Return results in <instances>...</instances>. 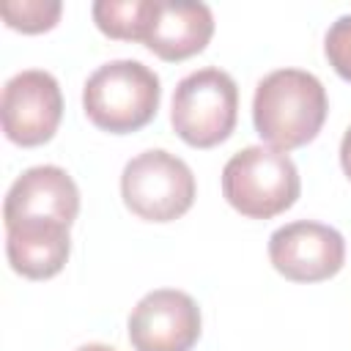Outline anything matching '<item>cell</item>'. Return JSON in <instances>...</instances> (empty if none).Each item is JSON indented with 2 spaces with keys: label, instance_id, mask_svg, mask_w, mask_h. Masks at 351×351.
Wrapping results in <instances>:
<instances>
[{
  "label": "cell",
  "instance_id": "6da1fadb",
  "mask_svg": "<svg viewBox=\"0 0 351 351\" xmlns=\"http://www.w3.org/2000/svg\"><path fill=\"white\" fill-rule=\"evenodd\" d=\"M329 112L321 80L302 69H277L266 74L252 99V123L261 140L277 151L307 145L321 132Z\"/></svg>",
  "mask_w": 351,
  "mask_h": 351
},
{
  "label": "cell",
  "instance_id": "7a4b0ae2",
  "mask_svg": "<svg viewBox=\"0 0 351 351\" xmlns=\"http://www.w3.org/2000/svg\"><path fill=\"white\" fill-rule=\"evenodd\" d=\"M159 99V77L140 60H110L99 66L82 88V110L88 121L110 134H129L151 123Z\"/></svg>",
  "mask_w": 351,
  "mask_h": 351
},
{
  "label": "cell",
  "instance_id": "3957f363",
  "mask_svg": "<svg viewBox=\"0 0 351 351\" xmlns=\"http://www.w3.org/2000/svg\"><path fill=\"white\" fill-rule=\"evenodd\" d=\"M302 192L299 170L285 151L250 145L222 167L225 200L250 219H271L288 211Z\"/></svg>",
  "mask_w": 351,
  "mask_h": 351
},
{
  "label": "cell",
  "instance_id": "277c9868",
  "mask_svg": "<svg viewBox=\"0 0 351 351\" xmlns=\"http://www.w3.org/2000/svg\"><path fill=\"white\" fill-rule=\"evenodd\" d=\"M239 118L236 80L217 69H197L186 74L173 93L170 123L176 134L192 148H214L230 137Z\"/></svg>",
  "mask_w": 351,
  "mask_h": 351
},
{
  "label": "cell",
  "instance_id": "5b68a950",
  "mask_svg": "<svg viewBox=\"0 0 351 351\" xmlns=\"http://www.w3.org/2000/svg\"><path fill=\"white\" fill-rule=\"evenodd\" d=\"M121 197L140 219L170 222L192 208L195 176L181 156L151 148L126 162L121 173Z\"/></svg>",
  "mask_w": 351,
  "mask_h": 351
},
{
  "label": "cell",
  "instance_id": "8992f818",
  "mask_svg": "<svg viewBox=\"0 0 351 351\" xmlns=\"http://www.w3.org/2000/svg\"><path fill=\"white\" fill-rule=\"evenodd\" d=\"M0 118L11 143L22 148L44 145L52 140L63 118V96L58 80L41 69L14 74L3 88Z\"/></svg>",
  "mask_w": 351,
  "mask_h": 351
},
{
  "label": "cell",
  "instance_id": "52a82bcc",
  "mask_svg": "<svg viewBox=\"0 0 351 351\" xmlns=\"http://www.w3.org/2000/svg\"><path fill=\"white\" fill-rule=\"evenodd\" d=\"M271 266L293 282H321L335 277L346 261L343 236L324 222H288L269 236Z\"/></svg>",
  "mask_w": 351,
  "mask_h": 351
},
{
  "label": "cell",
  "instance_id": "ba28073f",
  "mask_svg": "<svg viewBox=\"0 0 351 351\" xmlns=\"http://www.w3.org/2000/svg\"><path fill=\"white\" fill-rule=\"evenodd\" d=\"M200 337L197 302L176 288L145 293L129 315V340L134 351H192Z\"/></svg>",
  "mask_w": 351,
  "mask_h": 351
},
{
  "label": "cell",
  "instance_id": "9c48e42d",
  "mask_svg": "<svg viewBox=\"0 0 351 351\" xmlns=\"http://www.w3.org/2000/svg\"><path fill=\"white\" fill-rule=\"evenodd\" d=\"M80 214V189L74 178L58 165L27 167L8 189L3 203V222L55 219L71 228Z\"/></svg>",
  "mask_w": 351,
  "mask_h": 351
},
{
  "label": "cell",
  "instance_id": "30bf717a",
  "mask_svg": "<svg viewBox=\"0 0 351 351\" xmlns=\"http://www.w3.org/2000/svg\"><path fill=\"white\" fill-rule=\"evenodd\" d=\"M214 36V14L206 3L154 0L143 44L162 60H186L206 49Z\"/></svg>",
  "mask_w": 351,
  "mask_h": 351
},
{
  "label": "cell",
  "instance_id": "8fae6325",
  "mask_svg": "<svg viewBox=\"0 0 351 351\" xmlns=\"http://www.w3.org/2000/svg\"><path fill=\"white\" fill-rule=\"evenodd\" d=\"M71 252L69 225L55 219H22L5 225V255L16 274L27 280L55 277Z\"/></svg>",
  "mask_w": 351,
  "mask_h": 351
},
{
  "label": "cell",
  "instance_id": "7c38bea8",
  "mask_svg": "<svg viewBox=\"0 0 351 351\" xmlns=\"http://www.w3.org/2000/svg\"><path fill=\"white\" fill-rule=\"evenodd\" d=\"M154 0H99L93 3L96 27L118 41H143Z\"/></svg>",
  "mask_w": 351,
  "mask_h": 351
},
{
  "label": "cell",
  "instance_id": "4fadbf2b",
  "mask_svg": "<svg viewBox=\"0 0 351 351\" xmlns=\"http://www.w3.org/2000/svg\"><path fill=\"white\" fill-rule=\"evenodd\" d=\"M63 5L58 0H11L3 3V19L8 27L22 33H44L52 30L60 19Z\"/></svg>",
  "mask_w": 351,
  "mask_h": 351
},
{
  "label": "cell",
  "instance_id": "5bb4252c",
  "mask_svg": "<svg viewBox=\"0 0 351 351\" xmlns=\"http://www.w3.org/2000/svg\"><path fill=\"white\" fill-rule=\"evenodd\" d=\"M324 55L329 66L351 82V14H343L329 25L324 38Z\"/></svg>",
  "mask_w": 351,
  "mask_h": 351
},
{
  "label": "cell",
  "instance_id": "9a60e30c",
  "mask_svg": "<svg viewBox=\"0 0 351 351\" xmlns=\"http://www.w3.org/2000/svg\"><path fill=\"white\" fill-rule=\"evenodd\" d=\"M340 165H343V173L351 178V126L346 129L343 143H340Z\"/></svg>",
  "mask_w": 351,
  "mask_h": 351
},
{
  "label": "cell",
  "instance_id": "2e32d148",
  "mask_svg": "<svg viewBox=\"0 0 351 351\" xmlns=\"http://www.w3.org/2000/svg\"><path fill=\"white\" fill-rule=\"evenodd\" d=\"M77 351H115V348L112 346H104V343H88V346H82Z\"/></svg>",
  "mask_w": 351,
  "mask_h": 351
}]
</instances>
